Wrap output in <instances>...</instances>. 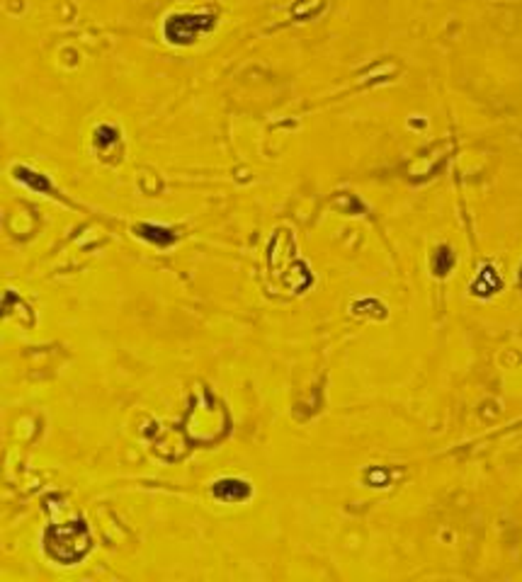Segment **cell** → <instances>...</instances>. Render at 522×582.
<instances>
[{
  "label": "cell",
  "mask_w": 522,
  "mask_h": 582,
  "mask_svg": "<svg viewBox=\"0 0 522 582\" xmlns=\"http://www.w3.org/2000/svg\"><path fill=\"white\" fill-rule=\"evenodd\" d=\"M214 497L221 502H229V505H234V502H243L250 497V485L245 481H238V478H224V481H216L214 483Z\"/></svg>",
  "instance_id": "3957f363"
},
{
  "label": "cell",
  "mask_w": 522,
  "mask_h": 582,
  "mask_svg": "<svg viewBox=\"0 0 522 582\" xmlns=\"http://www.w3.org/2000/svg\"><path fill=\"white\" fill-rule=\"evenodd\" d=\"M15 177H17L19 182H24L27 187H32V190H37V192L51 190V185H49L47 177L39 175V172H34V170H27V167H15Z\"/></svg>",
  "instance_id": "5b68a950"
},
{
  "label": "cell",
  "mask_w": 522,
  "mask_h": 582,
  "mask_svg": "<svg viewBox=\"0 0 522 582\" xmlns=\"http://www.w3.org/2000/svg\"><path fill=\"white\" fill-rule=\"evenodd\" d=\"M452 265H455V255H452L450 248H440L435 253V258H432V269H435V274H440V277H445V274L450 272Z\"/></svg>",
  "instance_id": "8992f818"
},
{
  "label": "cell",
  "mask_w": 522,
  "mask_h": 582,
  "mask_svg": "<svg viewBox=\"0 0 522 582\" xmlns=\"http://www.w3.org/2000/svg\"><path fill=\"white\" fill-rule=\"evenodd\" d=\"M211 27H214L211 15H173L165 22V39L173 44H192Z\"/></svg>",
  "instance_id": "7a4b0ae2"
},
{
  "label": "cell",
  "mask_w": 522,
  "mask_h": 582,
  "mask_svg": "<svg viewBox=\"0 0 522 582\" xmlns=\"http://www.w3.org/2000/svg\"><path fill=\"white\" fill-rule=\"evenodd\" d=\"M136 233L141 235L144 240H151L154 245H161V248H168L177 240V233H173L165 226H154V224H141L136 226Z\"/></svg>",
  "instance_id": "277c9868"
},
{
  "label": "cell",
  "mask_w": 522,
  "mask_h": 582,
  "mask_svg": "<svg viewBox=\"0 0 522 582\" xmlns=\"http://www.w3.org/2000/svg\"><path fill=\"white\" fill-rule=\"evenodd\" d=\"M115 141H117V129H112V126H97L95 129V144L97 146L115 144Z\"/></svg>",
  "instance_id": "52a82bcc"
},
{
  "label": "cell",
  "mask_w": 522,
  "mask_h": 582,
  "mask_svg": "<svg viewBox=\"0 0 522 582\" xmlns=\"http://www.w3.org/2000/svg\"><path fill=\"white\" fill-rule=\"evenodd\" d=\"M44 546L54 560L71 565L90 551V531L81 519L68 522L63 526H51L44 534Z\"/></svg>",
  "instance_id": "6da1fadb"
}]
</instances>
